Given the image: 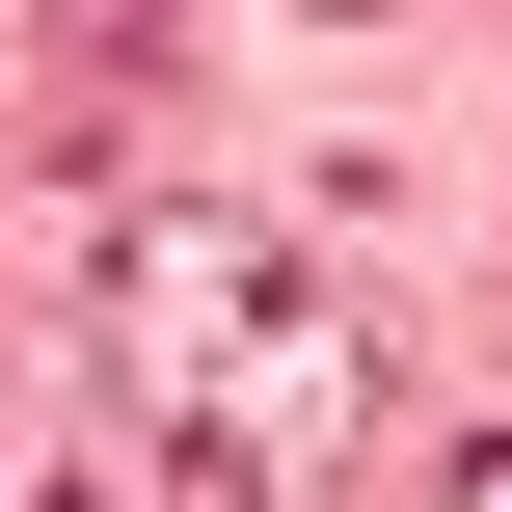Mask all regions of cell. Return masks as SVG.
Wrapping results in <instances>:
<instances>
[{
	"mask_svg": "<svg viewBox=\"0 0 512 512\" xmlns=\"http://www.w3.org/2000/svg\"><path fill=\"white\" fill-rule=\"evenodd\" d=\"M108 378H135V432H162L189 512H297L378 432V351H351V297L270 216H108Z\"/></svg>",
	"mask_w": 512,
	"mask_h": 512,
	"instance_id": "6da1fadb",
	"label": "cell"
}]
</instances>
